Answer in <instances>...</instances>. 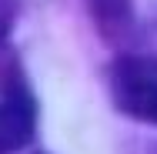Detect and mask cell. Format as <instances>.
Segmentation results:
<instances>
[{
	"mask_svg": "<svg viewBox=\"0 0 157 154\" xmlns=\"http://www.w3.org/2000/svg\"><path fill=\"white\" fill-rule=\"evenodd\" d=\"M114 104L137 117L157 124V57H124L110 70Z\"/></svg>",
	"mask_w": 157,
	"mask_h": 154,
	"instance_id": "1",
	"label": "cell"
},
{
	"mask_svg": "<svg viewBox=\"0 0 157 154\" xmlns=\"http://www.w3.org/2000/svg\"><path fill=\"white\" fill-rule=\"evenodd\" d=\"M37 107L20 77H10L0 87V154H17L30 144Z\"/></svg>",
	"mask_w": 157,
	"mask_h": 154,
	"instance_id": "2",
	"label": "cell"
},
{
	"mask_svg": "<svg viewBox=\"0 0 157 154\" xmlns=\"http://www.w3.org/2000/svg\"><path fill=\"white\" fill-rule=\"evenodd\" d=\"M94 10H97V20L104 24V30L127 24V0H94Z\"/></svg>",
	"mask_w": 157,
	"mask_h": 154,
	"instance_id": "3",
	"label": "cell"
},
{
	"mask_svg": "<svg viewBox=\"0 0 157 154\" xmlns=\"http://www.w3.org/2000/svg\"><path fill=\"white\" fill-rule=\"evenodd\" d=\"M10 24H13V0H0V44L10 34Z\"/></svg>",
	"mask_w": 157,
	"mask_h": 154,
	"instance_id": "4",
	"label": "cell"
}]
</instances>
